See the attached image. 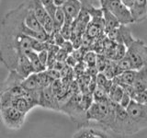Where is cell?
I'll list each match as a JSON object with an SVG mask.
<instances>
[{"label": "cell", "instance_id": "cell-36", "mask_svg": "<svg viewBox=\"0 0 147 138\" xmlns=\"http://www.w3.org/2000/svg\"><path fill=\"white\" fill-rule=\"evenodd\" d=\"M103 1H104V0H99V2H100V4H101V3H102Z\"/></svg>", "mask_w": 147, "mask_h": 138}, {"label": "cell", "instance_id": "cell-30", "mask_svg": "<svg viewBox=\"0 0 147 138\" xmlns=\"http://www.w3.org/2000/svg\"><path fill=\"white\" fill-rule=\"evenodd\" d=\"M131 100H132L131 97L129 95V94H127L126 92H125V93H124V95H123V97H122L121 100V102H119V104L121 105V106H122L123 108L126 109L128 106H129V104L131 103Z\"/></svg>", "mask_w": 147, "mask_h": 138}, {"label": "cell", "instance_id": "cell-16", "mask_svg": "<svg viewBox=\"0 0 147 138\" xmlns=\"http://www.w3.org/2000/svg\"><path fill=\"white\" fill-rule=\"evenodd\" d=\"M33 10H34V13L37 18H38L39 21L40 22V24L43 25L45 20H47V18L50 15L48 14L42 3L40 2V0H33Z\"/></svg>", "mask_w": 147, "mask_h": 138}, {"label": "cell", "instance_id": "cell-33", "mask_svg": "<svg viewBox=\"0 0 147 138\" xmlns=\"http://www.w3.org/2000/svg\"><path fill=\"white\" fill-rule=\"evenodd\" d=\"M65 66V62H61V61H56L54 64H53V66L52 68H55V69H57V70L59 71H62L63 70V68Z\"/></svg>", "mask_w": 147, "mask_h": 138}, {"label": "cell", "instance_id": "cell-13", "mask_svg": "<svg viewBox=\"0 0 147 138\" xmlns=\"http://www.w3.org/2000/svg\"><path fill=\"white\" fill-rule=\"evenodd\" d=\"M102 8H103V18H104V23H105V33L107 34L109 31L118 29L121 24L113 13H111L107 8H104V7Z\"/></svg>", "mask_w": 147, "mask_h": 138}, {"label": "cell", "instance_id": "cell-20", "mask_svg": "<svg viewBox=\"0 0 147 138\" xmlns=\"http://www.w3.org/2000/svg\"><path fill=\"white\" fill-rule=\"evenodd\" d=\"M98 59V53L93 50H88L84 56V61L88 66H95Z\"/></svg>", "mask_w": 147, "mask_h": 138}, {"label": "cell", "instance_id": "cell-17", "mask_svg": "<svg viewBox=\"0 0 147 138\" xmlns=\"http://www.w3.org/2000/svg\"><path fill=\"white\" fill-rule=\"evenodd\" d=\"M65 12L63 9L62 6H58L57 7V10L54 14V17H53V23H54V31H58V30H61L62 27L63 26L64 22H65Z\"/></svg>", "mask_w": 147, "mask_h": 138}, {"label": "cell", "instance_id": "cell-19", "mask_svg": "<svg viewBox=\"0 0 147 138\" xmlns=\"http://www.w3.org/2000/svg\"><path fill=\"white\" fill-rule=\"evenodd\" d=\"M40 2L42 3V5L45 7L49 15L53 18L54 14L56 12L57 7H58L57 5L55 4L54 0H40Z\"/></svg>", "mask_w": 147, "mask_h": 138}, {"label": "cell", "instance_id": "cell-18", "mask_svg": "<svg viewBox=\"0 0 147 138\" xmlns=\"http://www.w3.org/2000/svg\"><path fill=\"white\" fill-rule=\"evenodd\" d=\"M124 93H125V91H124L123 87L121 85H118L116 83H114L111 89H110L109 93V97L111 100L115 101V102H117V103H119Z\"/></svg>", "mask_w": 147, "mask_h": 138}, {"label": "cell", "instance_id": "cell-25", "mask_svg": "<svg viewBox=\"0 0 147 138\" xmlns=\"http://www.w3.org/2000/svg\"><path fill=\"white\" fill-rule=\"evenodd\" d=\"M133 99L136 100L137 102L144 103V104L147 105V89L142 91V92H138Z\"/></svg>", "mask_w": 147, "mask_h": 138}, {"label": "cell", "instance_id": "cell-34", "mask_svg": "<svg viewBox=\"0 0 147 138\" xmlns=\"http://www.w3.org/2000/svg\"><path fill=\"white\" fill-rule=\"evenodd\" d=\"M122 2L126 5V6L128 7H132V5H133V3H134V0H122Z\"/></svg>", "mask_w": 147, "mask_h": 138}, {"label": "cell", "instance_id": "cell-1", "mask_svg": "<svg viewBox=\"0 0 147 138\" xmlns=\"http://www.w3.org/2000/svg\"><path fill=\"white\" fill-rule=\"evenodd\" d=\"M126 55L131 59L133 69L147 67V45L141 40H136L129 46Z\"/></svg>", "mask_w": 147, "mask_h": 138}, {"label": "cell", "instance_id": "cell-21", "mask_svg": "<svg viewBox=\"0 0 147 138\" xmlns=\"http://www.w3.org/2000/svg\"><path fill=\"white\" fill-rule=\"evenodd\" d=\"M127 46L123 43H117L116 50H115V56H114V61H119L123 57H125L127 53Z\"/></svg>", "mask_w": 147, "mask_h": 138}, {"label": "cell", "instance_id": "cell-24", "mask_svg": "<svg viewBox=\"0 0 147 138\" xmlns=\"http://www.w3.org/2000/svg\"><path fill=\"white\" fill-rule=\"evenodd\" d=\"M52 38H53V43L56 44L58 46H61L63 45V43L65 41V38L63 36V34L61 33V31L58 30V31H54L53 33L52 34Z\"/></svg>", "mask_w": 147, "mask_h": 138}, {"label": "cell", "instance_id": "cell-12", "mask_svg": "<svg viewBox=\"0 0 147 138\" xmlns=\"http://www.w3.org/2000/svg\"><path fill=\"white\" fill-rule=\"evenodd\" d=\"M109 133L99 131L98 129H96L93 127H82L79 131L75 133L73 135V137H77V138H84V137H96V138H105V137H109L110 135H108Z\"/></svg>", "mask_w": 147, "mask_h": 138}, {"label": "cell", "instance_id": "cell-27", "mask_svg": "<svg viewBox=\"0 0 147 138\" xmlns=\"http://www.w3.org/2000/svg\"><path fill=\"white\" fill-rule=\"evenodd\" d=\"M109 79L105 76V74L103 72H99L98 74V76H96V83H98V87H104L106 84H107V82L109 81Z\"/></svg>", "mask_w": 147, "mask_h": 138}, {"label": "cell", "instance_id": "cell-8", "mask_svg": "<svg viewBox=\"0 0 147 138\" xmlns=\"http://www.w3.org/2000/svg\"><path fill=\"white\" fill-rule=\"evenodd\" d=\"M62 7L68 18L75 20L78 17L82 10V2L80 0H64Z\"/></svg>", "mask_w": 147, "mask_h": 138}, {"label": "cell", "instance_id": "cell-22", "mask_svg": "<svg viewBox=\"0 0 147 138\" xmlns=\"http://www.w3.org/2000/svg\"><path fill=\"white\" fill-rule=\"evenodd\" d=\"M108 63H109V58L106 56L105 54L98 53V59H96V66L98 69L99 72L105 71L106 67L108 66Z\"/></svg>", "mask_w": 147, "mask_h": 138}, {"label": "cell", "instance_id": "cell-9", "mask_svg": "<svg viewBox=\"0 0 147 138\" xmlns=\"http://www.w3.org/2000/svg\"><path fill=\"white\" fill-rule=\"evenodd\" d=\"M25 24L30 28V30L38 31V32H46L43 29V26L40 24V22L39 21V20L37 18L34 10H33V0L30 6L29 10H28V13L25 18ZM47 33V32H46Z\"/></svg>", "mask_w": 147, "mask_h": 138}, {"label": "cell", "instance_id": "cell-14", "mask_svg": "<svg viewBox=\"0 0 147 138\" xmlns=\"http://www.w3.org/2000/svg\"><path fill=\"white\" fill-rule=\"evenodd\" d=\"M135 39L131 32V30L127 27V25H121L118 28V37H117V43H123L127 46V48L130 46Z\"/></svg>", "mask_w": 147, "mask_h": 138}, {"label": "cell", "instance_id": "cell-23", "mask_svg": "<svg viewBox=\"0 0 147 138\" xmlns=\"http://www.w3.org/2000/svg\"><path fill=\"white\" fill-rule=\"evenodd\" d=\"M119 66L121 67V70L124 71H127V70H131L133 69V66H132V63L131 61V59L129 58L127 55H125V57H123L122 59H121L119 61H117Z\"/></svg>", "mask_w": 147, "mask_h": 138}, {"label": "cell", "instance_id": "cell-28", "mask_svg": "<svg viewBox=\"0 0 147 138\" xmlns=\"http://www.w3.org/2000/svg\"><path fill=\"white\" fill-rule=\"evenodd\" d=\"M39 55V58L40 60V62L42 63L44 66L47 67V63H48V56H49V53H48V48H46L40 52L38 53Z\"/></svg>", "mask_w": 147, "mask_h": 138}, {"label": "cell", "instance_id": "cell-3", "mask_svg": "<svg viewBox=\"0 0 147 138\" xmlns=\"http://www.w3.org/2000/svg\"><path fill=\"white\" fill-rule=\"evenodd\" d=\"M137 133L147 127V105L132 99L126 108Z\"/></svg>", "mask_w": 147, "mask_h": 138}, {"label": "cell", "instance_id": "cell-32", "mask_svg": "<svg viewBox=\"0 0 147 138\" xmlns=\"http://www.w3.org/2000/svg\"><path fill=\"white\" fill-rule=\"evenodd\" d=\"M79 63L76 60V58H75V56L72 54V53H70L68 55V57L66 58V60H65V64H68L69 66H71V67H73V68H75L76 67V64Z\"/></svg>", "mask_w": 147, "mask_h": 138}, {"label": "cell", "instance_id": "cell-31", "mask_svg": "<svg viewBox=\"0 0 147 138\" xmlns=\"http://www.w3.org/2000/svg\"><path fill=\"white\" fill-rule=\"evenodd\" d=\"M69 54H70V53H68L65 50H63V48H60V50L58 51V53H57V56H56L57 61L65 62V60L68 57Z\"/></svg>", "mask_w": 147, "mask_h": 138}, {"label": "cell", "instance_id": "cell-4", "mask_svg": "<svg viewBox=\"0 0 147 138\" xmlns=\"http://www.w3.org/2000/svg\"><path fill=\"white\" fill-rule=\"evenodd\" d=\"M26 115L27 113L20 112L13 106L1 107V117L3 122L9 129H13V130L20 129L24 123Z\"/></svg>", "mask_w": 147, "mask_h": 138}, {"label": "cell", "instance_id": "cell-29", "mask_svg": "<svg viewBox=\"0 0 147 138\" xmlns=\"http://www.w3.org/2000/svg\"><path fill=\"white\" fill-rule=\"evenodd\" d=\"M61 48L65 50L68 53H72L74 52V50H75V46H74L71 40H65V41L61 46Z\"/></svg>", "mask_w": 147, "mask_h": 138}, {"label": "cell", "instance_id": "cell-7", "mask_svg": "<svg viewBox=\"0 0 147 138\" xmlns=\"http://www.w3.org/2000/svg\"><path fill=\"white\" fill-rule=\"evenodd\" d=\"M134 22H141L147 18V0H134L131 7Z\"/></svg>", "mask_w": 147, "mask_h": 138}, {"label": "cell", "instance_id": "cell-11", "mask_svg": "<svg viewBox=\"0 0 147 138\" xmlns=\"http://www.w3.org/2000/svg\"><path fill=\"white\" fill-rule=\"evenodd\" d=\"M21 85L27 92H33L42 89V87H41L40 84L38 73H32L30 76L25 77L22 80Z\"/></svg>", "mask_w": 147, "mask_h": 138}, {"label": "cell", "instance_id": "cell-2", "mask_svg": "<svg viewBox=\"0 0 147 138\" xmlns=\"http://www.w3.org/2000/svg\"><path fill=\"white\" fill-rule=\"evenodd\" d=\"M101 7L113 13L122 25H129L134 22L131 8L128 7L122 0H104Z\"/></svg>", "mask_w": 147, "mask_h": 138}, {"label": "cell", "instance_id": "cell-10", "mask_svg": "<svg viewBox=\"0 0 147 138\" xmlns=\"http://www.w3.org/2000/svg\"><path fill=\"white\" fill-rule=\"evenodd\" d=\"M15 70L24 78L27 77L28 76H30V74L34 73L31 66V64L30 62V59L28 58L26 53L20 55V57H18V60L17 67Z\"/></svg>", "mask_w": 147, "mask_h": 138}, {"label": "cell", "instance_id": "cell-15", "mask_svg": "<svg viewBox=\"0 0 147 138\" xmlns=\"http://www.w3.org/2000/svg\"><path fill=\"white\" fill-rule=\"evenodd\" d=\"M26 55L28 56V58L30 59V62L31 64V66H32V69H33L34 73H40V72L45 71L46 69H47V67L40 62L38 53L35 52V51H33V50L28 51V52H26Z\"/></svg>", "mask_w": 147, "mask_h": 138}, {"label": "cell", "instance_id": "cell-26", "mask_svg": "<svg viewBox=\"0 0 147 138\" xmlns=\"http://www.w3.org/2000/svg\"><path fill=\"white\" fill-rule=\"evenodd\" d=\"M47 72L48 75L53 78V80H56V79H61L62 78V74H61V71L57 70V69L55 68H47L45 70Z\"/></svg>", "mask_w": 147, "mask_h": 138}, {"label": "cell", "instance_id": "cell-5", "mask_svg": "<svg viewBox=\"0 0 147 138\" xmlns=\"http://www.w3.org/2000/svg\"><path fill=\"white\" fill-rule=\"evenodd\" d=\"M109 101H94L86 112L87 121L102 122L109 113Z\"/></svg>", "mask_w": 147, "mask_h": 138}, {"label": "cell", "instance_id": "cell-6", "mask_svg": "<svg viewBox=\"0 0 147 138\" xmlns=\"http://www.w3.org/2000/svg\"><path fill=\"white\" fill-rule=\"evenodd\" d=\"M41 107L54 110H60V104L57 99V97L55 96L53 90L52 89V87H43L40 91V105Z\"/></svg>", "mask_w": 147, "mask_h": 138}, {"label": "cell", "instance_id": "cell-35", "mask_svg": "<svg viewBox=\"0 0 147 138\" xmlns=\"http://www.w3.org/2000/svg\"><path fill=\"white\" fill-rule=\"evenodd\" d=\"M54 2H55V4L57 5V6H62V5L63 4V2H64V0H54Z\"/></svg>", "mask_w": 147, "mask_h": 138}]
</instances>
